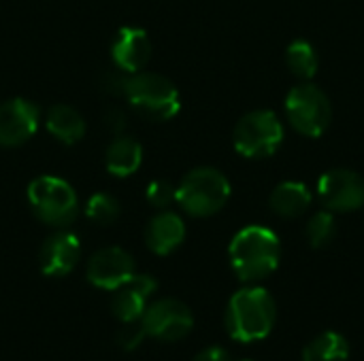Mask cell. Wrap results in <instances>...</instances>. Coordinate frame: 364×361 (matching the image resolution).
I'll return each mask as SVG.
<instances>
[{"instance_id":"7402d4cb","label":"cell","mask_w":364,"mask_h":361,"mask_svg":"<svg viewBox=\"0 0 364 361\" xmlns=\"http://www.w3.org/2000/svg\"><path fill=\"white\" fill-rule=\"evenodd\" d=\"M85 215H87V219H92L94 223L109 226V223H113V221L119 217V204H117V200H115L113 196H109V194H94V196L87 200Z\"/></svg>"},{"instance_id":"ffe728a7","label":"cell","mask_w":364,"mask_h":361,"mask_svg":"<svg viewBox=\"0 0 364 361\" xmlns=\"http://www.w3.org/2000/svg\"><path fill=\"white\" fill-rule=\"evenodd\" d=\"M286 66L290 68V72L294 77L309 81V79H314V74L318 72V66H320L318 51L314 49L311 43L296 38L286 49Z\"/></svg>"},{"instance_id":"d6986e66","label":"cell","mask_w":364,"mask_h":361,"mask_svg":"<svg viewBox=\"0 0 364 361\" xmlns=\"http://www.w3.org/2000/svg\"><path fill=\"white\" fill-rule=\"evenodd\" d=\"M350 343L339 332H324L303 349V361H348Z\"/></svg>"},{"instance_id":"30bf717a","label":"cell","mask_w":364,"mask_h":361,"mask_svg":"<svg viewBox=\"0 0 364 361\" xmlns=\"http://www.w3.org/2000/svg\"><path fill=\"white\" fill-rule=\"evenodd\" d=\"M132 274H134V260L128 251L119 247H107V249L96 251L90 257L87 270H85L87 281L94 287L107 289V291L117 289Z\"/></svg>"},{"instance_id":"cb8c5ba5","label":"cell","mask_w":364,"mask_h":361,"mask_svg":"<svg viewBox=\"0 0 364 361\" xmlns=\"http://www.w3.org/2000/svg\"><path fill=\"white\" fill-rule=\"evenodd\" d=\"M175 198H177V187L173 183H168V181H162L160 179V181L149 183V187H147V200L156 209L168 206Z\"/></svg>"},{"instance_id":"484cf974","label":"cell","mask_w":364,"mask_h":361,"mask_svg":"<svg viewBox=\"0 0 364 361\" xmlns=\"http://www.w3.org/2000/svg\"><path fill=\"white\" fill-rule=\"evenodd\" d=\"M192 361H230V355L222 347H207Z\"/></svg>"},{"instance_id":"8fae6325","label":"cell","mask_w":364,"mask_h":361,"mask_svg":"<svg viewBox=\"0 0 364 361\" xmlns=\"http://www.w3.org/2000/svg\"><path fill=\"white\" fill-rule=\"evenodd\" d=\"M38 106L26 98H13L0 104V145H23L38 128Z\"/></svg>"},{"instance_id":"52a82bcc","label":"cell","mask_w":364,"mask_h":361,"mask_svg":"<svg viewBox=\"0 0 364 361\" xmlns=\"http://www.w3.org/2000/svg\"><path fill=\"white\" fill-rule=\"evenodd\" d=\"M235 149L250 160L273 155L284 143V126L269 109H258L239 119L232 134Z\"/></svg>"},{"instance_id":"9a60e30c","label":"cell","mask_w":364,"mask_h":361,"mask_svg":"<svg viewBox=\"0 0 364 361\" xmlns=\"http://www.w3.org/2000/svg\"><path fill=\"white\" fill-rule=\"evenodd\" d=\"M186 238V226L183 219L175 213H160L156 215L145 230V243L149 251L156 255H168L173 253Z\"/></svg>"},{"instance_id":"2e32d148","label":"cell","mask_w":364,"mask_h":361,"mask_svg":"<svg viewBox=\"0 0 364 361\" xmlns=\"http://www.w3.org/2000/svg\"><path fill=\"white\" fill-rule=\"evenodd\" d=\"M269 204H271V211L277 217L296 219L303 213H307V209L311 206V191L307 189L305 183L284 181L273 189V194L269 198Z\"/></svg>"},{"instance_id":"277c9868","label":"cell","mask_w":364,"mask_h":361,"mask_svg":"<svg viewBox=\"0 0 364 361\" xmlns=\"http://www.w3.org/2000/svg\"><path fill=\"white\" fill-rule=\"evenodd\" d=\"M175 200L192 217H211L230 200V183L215 168H196L179 183Z\"/></svg>"},{"instance_id":"8992f818","label":"cell","mask_w":364,"mask_h":361,"mask_svg":"<svg viewBox=\"0 0 364 361\" xmlns=\"http://www.w3.org/2000/svg\"><path fill=\"white\" fill-rule=\"evenodd\" d=\"M28 202L34 215L53 228L70 226L79 213L75 189L58 177H38L28 185Z\"/></svg>"},{"instance_id":"6da1fadb","label":"cell","mask_w":364,"mask_h":361,"mask_svg":"<svg viewBox=\"0 0 364 361\" xmlns=\"http://www.w3.org/2000/svg\"><path fill=\"white\" fill-rule=\"evenodd\" d=\"M102 91L128 100L143 117L154 121L173 119L181 109V98L175 83L158 72H124L109 70L100 79Z\"/></svg>"},{"instance_id":"7a4b0ae2","label":"cell","mask_w":364,"mask_h":361,"mask_svg":"<svg viewBox=\"0 0 364 361\" xmlns=\"http://www.w3.org/2000/svg\"><path fill=\"white\" fill-rule=\"evenodd\" d=\"M228 255L235 274L243 283H256L275 272L282 257V245L273 230L247 226L232 238Z\"/></svg>"},{"instance_id":"e0dca14e","label":"cell","mask_w":364,"mask_h":361,"mask_svg":"<svg viewBox=\"0 0 364 361\" xmlns=\"http://www.w3.org/2000/svg\"><path fill=\"white\" fill-rule=\"evenodd\" d=\"M143 162V149L136 140L119 136L115 138L105 155V166L113 177H130L141 168Z\"/></svg>"},{"instance_id":"4fadbf2b","label":"cell","mask_w":364,"mask_h":361,"mask_svg":"<svg viewBox=\"0 0 364 361\" xmlns=\"http://www.w3.org/2000/svg\"><path fill=\"white\" fill-rule=\"evenodd\" d=\"M156 291V281L147 274H132L126 283L113 289L111 298V313L122 321H136L143 317L147 309L149 296Z\"/></svg>"},{"instance_id":"3957f363","label":"cell","mask_w":364,"mask_h":361,"mask_svg":"<svg viewBox=\"0 0 364 361\" xmlns=\"http://www.w3.org/2000/svg\"><path fill=\"white\" fill-rule=\"evenodd\" d=\"M277 319V304L264 287L239 289L226 309V332L237 343H258L267 338Z\"/></svg>"},{"instance_id":"603a6c76","label":"cell","mask_w":364,"mask_h":361,"mask_svg":"<svg viewBox=\"0 0 364 361\" xmlns=\"http://www.w3.org/2000/svg\"><path fill=\"white\" fill-rule=\"evenodd\" d=\"M145 338H147V332H145V326L141 319L124 323V328L117 332V345H119V349H124L128 353L134 351Z\"/></svg>"},{"instance_id":"d4e9b609","label":"cell","mask_w":364,"mask_h":361,"mask_svg":"<svg viewBox=\"0 0 364 361\" xmlns=\"http://www.w3.org/2000/svg\"><path fill=\"white\" fill-rule=\"evenodd\" d=\"M105 123L113 134H122L126 128V115L119 106H109L105 111Z\"/></svg>"},{"instance_id":"5bb4252c","label":"cell","mask_w":364,"mask_h":361,"mask_svg":"<svg viewBox=\"0 0 364 361\" xmlns=\"http://www.w3.org/2000/svg\"><path fill=\"white\" fill-rule=\"evenodd\" d=\"M111 57L117 70L139 72L147 66L151 57V40L141 28H122L111 45Z\"/></svg>"},{"instance_id":"44dd1931","label":"cell","mask_w":364,"mask_h":361,"mask_svg":"<svg viewBox=\"0 0 364 361\" xmlns=\"http://www.w3.org/2000/svg\"><path fill=\"white\" fill-rule=\"evenodd\" d=\"M305 236H307V243L311 249L328 247L337 236V221H335L333 213L331 211L316 213L305 228Z\"/></svg>"},{"instance_id":"7c38bea8","label":"cell","mask_w":364,"mask_h":361,"mask_svg":"<svg viewBox=\"0 0 364 361\" xmlns=\"http://www.w3.org/2000/svg\"><path fill=\"white\" fill-rule=\"evenodd\" d=\"M81 257L79 238L73 232H55L51 234L38 253V264L45 277L60 279L75 270Z\"/></svg>"},{"instance_id":"5b68a950","label":"cell","mask_w":364,"mask_h":361,"mask_svg":"<svg viewBox=\"0 0 364 361\" xmlns=\"http://www.w3.org/2000/svg\"><path fill=\"white\" fill-rule=\"evenodd\" d=\"M286 117L299 134L320 138L333 121V104L318 85L305 81L288 91Z\"/></svg>"},{"instance_id":"9c48e42d","label":"cell","mask_w":364,"mask_h":361,"mask_svg":"<svg viewBox=\"0 0 364 361\" xmlns=\"http://www.w3.org/2000/svg\"><path fill=\"white\" fill-rule=\"evenodd\" d=\"M147 336L158 338L162 343H177L186 338L194 328L192 311L181 300H158L145 309L141 317Z\"/></svg>"},{"instance_id":"ac0fdd59","label":"cell","mask_w":364,"mask_h":361,"mask_svg":"<svg viewBox=\"0 0 364 361\" xmlns=\"http://www.w3.org/2000/svg\"><path fill=\"white\" fill-rule=\"evenodd\" d=\"M47 130L64 145H75L85 134V121L83 117L68 104H55L49 109L45 119Z\"/></svg>"},{"instance_id":"ba28073f","label":"cell","mask_w":364,"mask_h":361,"mask_svg":"<svg viewBox=\"0 0 364 361\" xmlns=\"http://www.w3.org/2000/svg\"><path fill=\"white\" fill-rule=\"evenodd\" d=\"M318 198L331 213H352L364 206V179L350 168H333L318 181Z\"/></svg>"}]
</instances>
